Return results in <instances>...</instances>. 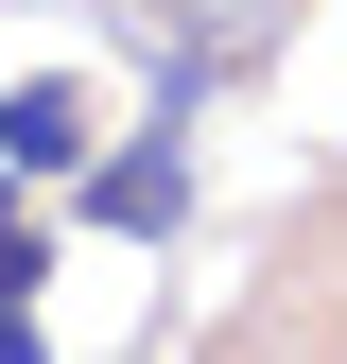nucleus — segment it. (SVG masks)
<instances>
[{"instance_id":"nucleus-1","label":"nucleus","mask_w":347,"mask_h":364,"mask_svg":"<svg viewBox=\"0 0 347 364\" xmlns=\"http://www.w3.org/2000/svg\"><path fill=\"white\" fill-rule=\"evenodd\" d=\"M70 208L105 225V243H174V225H191V139H174V87H156L139 139H105V156L70 173Z\"/></svg>"},{"instance_id":"nucleus-3","label":"nucleus","mask_w":347,"mask_h":364,"mask_svg":"<svg viewBox=\"0 0 347 364\" xmlns=\"http://www.w3.org/2000/svg\"><path fill=\"white\" fill-rule=\"evenodd\" d=\"M18 191H35V173H18V156H0V260H18V278H53V225H35Z\"/></svg>"},{"instance_id":"nucleus-4","label":"nucleus","mask_w":347,"mask_h":364,"mask_svg":"<svg viewBox=\"0 0 347 364\" xmlns=\"http://www.w3.org/2000/svg\"><path fill=\"white\" fill-rule=\"evenodd\" d=\"M0 364H53V312H35V278L0 260Z\"/></svg>"},{"instance_id":"nucleus-2","label":"nucleus","mask_w":347,"mask_h":364,"mask_svg":"<svg viewBox=\"0 0 347 364\" xmlns=\"http://www.w3.org/2000/svg\"><path fill=\"white\" fill-rule=\"evenodd\" d=\"M0 156H18L35 191H70V173L105 156V87H87V70H18V87H0Z\"/></svg>"}]
</instances>
